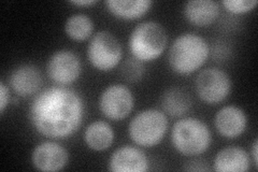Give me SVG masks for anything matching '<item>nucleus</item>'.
<instances>
[{"mask_svg": "<svg viewBox=\"0 0 258 172\" xmlns=\"http://www.w3.org/2000/svg\"><path fill=\"white\" fill-rule=\"evenodd\" d=\"M183 13L191 25L204 28L211 26L219 19L221 8L213 0H189L184 5Z\"/></svg>", "mask_w": 258, "mask_h": 172, "instance_id": "nucleus-15", "label": "nucleus"}, {"mask_svg": "<svg viewBox=\"0 0 258 172\" xmlns=\"http://www.w3.org/2000/svg\"><path fill=\"white\" fill-rule=\"evenodd\" d=\"M249 157H251V161L254 165L255 169L258 168V140L255 139L253 144H252V149L251 152H249Z\"/></svg>", "mask_w": 258, "mask_h": 172, "instance_id": "nucleus-24", "label": "nucleus"}, {"mask_svg": "<svg viewBox=\"0 0 258 172\" xmlns=\"http://www.w3.org/2000/svg\"><path fill=\"white\" fill-rule=\"evenodd\" d=\"M83 97L67 86H52L40 91L32 99L28 120L40 136L62 140L74 136L83 124Z\"/></svg>", "mask_w": 258, "mask_h": 172, "instance_id": "nucleus-1", "label": "nucleus"}, {"mask_svg": "<svg viewBox=\"0 0 258 172\" xmlns=\"http://www.w3.org/2000/svg\"><path fill=\"white\" fill-rule=\"evenodd\" d=\"M12 96L10 93V86L4 80L0 81V114L4 116L8 106L11 104Z\"/></svg>", "mask_w": 258, "mask_h": 172, "instance_id": "nucleus-22", "label": "nucleus"}, {"mask_svg": "<svg viewBox=\"0 0 258 172\" xmlns=\"http://www.w3.org/2000/svg\"><path fill=\"white\" fill-rule=\"evenodd\" d=\"M94 21L85 13H75L70 15L63 25L66 36L78 42L91 39L94 35Z\"/></svg>", "mask_w": 258, "mask_h": 172, "instance_id": "nucleus-19", "label": "nucleus"}, {"mask_svg": "<svg viewBox=\"0 0 258 172\" xmlns=\"http://www.w3.org/2000/svg\"><path fill=\"white\" fill-rule=\"evenodd\" d=\"M183 170L196 172V171H208L211 169L208 167V162L206 160L196 156V157H191V159L189 161L185 163L183 167Z\"/></svg>", "mask_w": 258, "mask_h": 172, "instance_id": "nucleus-23", "label": "nucleus"}, {"mask_svg": "<svg viewBox=\"0 0 258 172\" xmlns=\"http://www.w3.org/2000/svg\"><path fill=\"white\" fill-rule=\"evenodd\" d=\"M70 154L57 140H46L37 144L30 155L32 166L38 171L57 172L67 167Z\"/></svg>", "mask_w": 258, "mask_h": 172, "instance_id": "nucleus-10", "label": "nucleus"}, {"mask_svg": "<svg viewBox=\"0 0 258 172\" xmlns=\"http://www.w3.org/2000/svg\"><path fill=\"white\" fill-rule=\"evenodd\" d=\"M45 71L48 79L56 85L69 86L81 77L82 62L74 51L62 48L48 57Z\"/></svg>", "mask_w": 258, "mask_h": 172, "instance_id": "nucleus-9", "label": "nucleus"}, {"mask_svg": "<svg viewBox=\"0 0 258 172\" xmlns=\"http://www.w3.org/2000/svg\"><path fill=\"white\" fill-rule=\"evenodd\" d=\"M168 45L166 28L155 21L139 23L128 38V48L134 59L151 63L164 54Z\"/></svg>", "mask_w": 258, "mask_h": 172, "instance_id": "nucleus-4", "label": "nucleus"}, {"mask_svg": "<svg viewBox=\"0 0 258 172\" xmlns=\"http://www.w3.org/2000/svg\"><path fill=\"white\" fill-rule=\"evenodd\" d=\"M171 144L183 156H199L206 153L212 144L211 129L200 119L181 118L172 126Z\"/></svg>", "mask_w": 258, "mask_h": 172, "instance_id": "nucleus-3", "label": "nucleus"}, {"mask_svg": "<svg viewBox=\"0 0 258 172\" xmlns=\"http://www.w3.org/2000/svg\"><path fill=\"white\" fill-rule=\"evenodd\" d=\"M83 140L90 150L104 152L114 143V129L106 121H95L84 130Z\"/></svg>", "mask_w": 258, "mask_h": 172, "instance_id": "nucleus-17", "label": "nucleus"}, {"mask_svg": "<svg viewBox=\"0 0 258 172\" xmlns=\"http://www.w3.org/2000/svg\"><path fill=\"white\" fill-rule=\"evenodd\" d=\"M221 5L231 14H245L253 11L258 5L257 0H223Z\"/></svg>", "mask_w": 258, "mask_h": 172, "instance_id": "nucleus-21", "label": "nucleus"}, {"mask_svg": "<svg viewBox=\"0 0 258 172\" xmlns=\"http://www.w3.org/2000/svg\"><path fill=\"white\" fill-rule=\"evenodd\" d=\"M110 14L122 21H137L148 14L153 7L151 0H107L104 3Z\"/></svg>", "mask_w": 258, "mask_h": 172, "instance_id": "nucleus-18", "label": "nucleus"}, {"mask_svg": "<svg viewBox=\"0 0 258 172\" xmlns=\"http://www.w3.org/2000/svg\"><path fill=\"white\" fill-rule=\"evenodd\" d=\"M208 41L195 32H184L177 36L168 51V65L181 76H189L198 71L210 56Z\"/></svg>", "mask_w": 258, "mask_h": 172, "instance_id": "nucleus-2", "label": "nucleus"}, {"mask_svg": "<svg viewBox=\"0 0 258 172\" xmlns=\"http://www.w3.org/2000/svg\"><path fill=\"white\" fill-rule=\"evenodd\" d=\"M123 47L117 37L109 30H99L90 39L87 60L100 72H109L122 63Z\"/></svg>", "mask_w": 258, "mask_h": 172, "instance_id": "nucleus-6", "label": "nucleus"}, {"mask_svg": "<svg viewBox=\"0 0 258 172\" xmlns=\"http://www.w3.org/2000/svg\"><path fill=\"white\" fill-rule=\"evenodd\" d=\"M214 127L222 137L236 139L246 130L247 116L245 111L238 105H225L214 116Z\"/></svg>", "mask_w": 258, "mask_h": 172, "instance_id": "nucleus-13", "label": "nucleus"}, {"mask_svg": "<svg viewBox=\"0 0 258 172\" xmlns=\"http://www.w3.org/2000/svg\"><path fill=\"white\" fill-rule=\"evenodd\" d=\"M159 103L160 110L167 117L183 118L191 109L192 99L189 93L184 88L173 86L161 94Z\"/></svg>", "mask_w": 258, "mask_h": 172, "instance_id": "nucleus-16", "label": "nucleus"}, {"mask_svg": "<svg viewBox=\"0 0 258 172\" xmlns=\"http://www.w3.org/2000/svg\"><path fill=\"white\" fill-rule=\"evenodd\" d=\"M150 159L140 147L123 145L111 154L108 170L111 172H147L150 170Z\"/></svg>", "mask_w": 258, "mask_h": 172, "instance_id": "nucleus-11", "label": "nucleus"}, {"mask_svg": "<svg viewBox=\"0 0 258 172\" xmlns=\"http://www.w3.org/2000/svg\"><path fill=\"white\" fill-rule=\"evenodd\" d=\"M168 129L166 114L159 109L149 108L139 111L129 122L128 135L137 146L151 149L164 140Z\"/></svg>", "mask_w": 258, "mask_h": 172, "instance_id": "nucleus-5", "label": "nucleus"}, {"mask_svg": "<svg viewBox=\"0 0 258 172\" xmlns=\"http://www.w3.org/2000/svg\"><path fill=\"white\" fill-rule=\"evenodd\" d=\"M119 73L127 83H137L143 79L145 75L144 63L134 59H127L120 64Z\"/></svg>", "mask_w": 258, "mask_h": 172, "instance_id": "nucleus-20", "label": "nucleus"}, {"mask_svg": "<svg viewBox=\"0 0 258 172\" xmlns=\"http://www.w3.org/2000/svg\"><path fill=\"white\" fill-rule=\"evenodd\" d=\"M42 73L32 64H22L13 69L9 78L10 88L20 98L37 95L42 86Z\"/></svg>", "mask_w": 258, "mask_h": 172, "instance_id": "nucleus-12", "label": "nucleus"}, {"mask_svg": "<svg viewBox=\"0 0 258 172\" xmlns=\"http://www.w3.org/2000/svg\"><path fill=\"white\" fill-rule=\"evenodd\" d=\"M249 154L240 146L229 145L215 155L212 170L216 172H246L251 169Z\"/></svg>", "mask_w": 258, "mask_h": 172, "instance_id": "nucleus-14", "label": "nucleus"}, {"mask_svg": "<svg viewBox=\"0 0 258 172\" xmlns=\"http://www.w3.org/2000/svg\"><path fill=\"white\" fill-rule=\"evenodd\" d=\"M102 116L113 122L127 119L135 108V96L128 86L115 83L107 86L98 99Z\"/></svg>", "mask_w": 258, "mask_h": 172, "instance_id": "nucleus-8", "label": "nucleus"}, {"mask_svg": "<svg viewBox=\"0 0 258 172\" xmlns=\"http://www.w3.org/2000/svg\"><path fill=\"white\" fill-rule=\"evenodd\" d=\"M232 82L227 72L210 67L201 70L195 79V91L199 99L207 104H219L231 93Z\"/></svg>", "mask_w": 258, "mask_h": 172, "instance_id": "nucleus-7", "label": "nucleus"}, {"mask_svg": "<svg viewBox=\"0 0 258 172\" xmlns=\"http://www.w3.org/2000/svg\"><path fill=\"white\" fill-rule=\"evenodd\" d=\"M69 4L76 7H91L98 4V2H97V0H71Z\"/></svg>", "mask_w": 258, "mask_h": 172, "instance_id": "nucleus-25", "label": "nucleus"}]
</instances>
